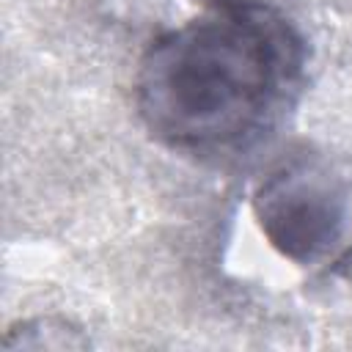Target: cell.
<instances>
[{
    "label": "cell",
    "instance_id": "6da1fadb",
    "mask_svg": "<svg viewBox=\"0 0 352 352\" xmlns=\"http://www.w3.org/2000/svg\"><path fill=\"white\" fill-rule=\"evenodd\" d=\"M302 58V38L267 3H223L151 41L138 110L173 148H231L275 118Z\"/></svg>",
    "mask_w": 352,
    "mask_h": 352
},
{
    "label": "cell",
    "instance_id": "7a4b0ae2",
    "mask_svg": "<svg viewBox=\"0 0 352 352\" xmlns=\"http://www.w3.org/2000/svg\"><path fill=\"white\" fill-rule=\"evenodd\" d=\"M253 209L270 245L300 267L336 261L352 236V195L319 160H292L256 190Z\"/></svg>",
    "mask_w": 352,
    "mask_h": 352
},
{
    "label": "cell",
    "instance_id": "3957f363",
    "mask_svg": "<svg viewBox=\"0 0 352 352\" xmlns=\"http://www.w3.org/2000/svg\"><path fill=\"white\" fill-rule=\"evenodd\" d=\"M214 6H223V3H264V0H212Z\"/></svg>",
    "mask_w": 352,
    "mask_h": 352
}]
</instances>
